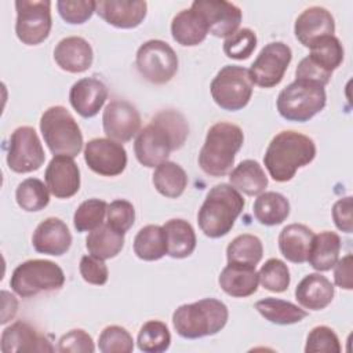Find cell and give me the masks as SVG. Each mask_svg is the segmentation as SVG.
Masks as SVG:
<instances>
[{
  "instance_id": "9",
  "label": "cell",
  "mask_w": 353,
  "mask_h": 353,
  "mask_svg": "<svg viewBox=\"0 0 353 353\" xmlns=\"http://www.w3.org/2000/svg\"><path fill=\"white\" fill-rule=\"evenodd\" d=\"M254 83L247 68L223 66L212 79L210 91L214 102L223 110L236 112L245 108L252 95Z\"/></svg>"
},
{
  "instance_id": "15",
  "label": "cell",
  "mask_w": 353,
  "mask_h": 353,
  "mask_svg": "<svg viewBox=\"0 0 353 353\" xmlns=\"http://www.w3.org/2000/svg\"><path fill=\"white\" fill-rule=\"evenodd\" d=\"M102 127L108 138L116 142H127L139 132L141 114L128 101H112L102 114Z\"/></svg>"
},
{
  "instance_id": "17",
  "label": "cell",
  "mask_w": 353,
  "mask_h": 353,
  "mask_svg": "<svg viewBox=\"0 0 353 353\" xmlns=\"http://www.w3.org/2000/svg\"><path fill=\"white\" fill-rule=\"evenodd\" d=\"M46 183L57 199H69L80 189V170L68 156H54L44 172Z\"/></svg>"
},
{
  "instance_id": "31",
  "label": "cell",
  "mask_w": 353,
  "mask_h": 353,
  "mask_svg": "<svg viewBox=\"0 0 353 353\" xmlns=\"http://www.w3.org/2000/svg\"><path fill=\"white\" fill-rule=\"evenodd\" d=\"M85 247L90 255L103 261L110 259L123 250L124 234L114 230L108 223H102L88 233L85 239Z\"/></svg>"
},
{
  "instance_id": "25",
  "label": "cell",
  "mask_w": 353,
  "mask_h": 353,
  "mask_svg": "<svg viewBox=\"0 0 353 353\" xmlns=\"http://www.w3.org/2000/svg\"><path fill=\"white\" fill-rule=\"evenodd\" d=\"M208 26L200 11L190 7L179 11L171 21L172 39L185 47L203 43L208 34Z\"/></svg>"
},
{
  "instance_id": "44",
  "label": "cell",
  "mask_w": 353,
  "mask_h": 353,
  "mask_svg": "<svg viewBox=\"0 0 353 353\" xmlns=\"http://www.w3.org/2000/svg\"><path fill=\"white\" fill-rule=\"evenodd\" d=\"M135 210L128 200L117 199L108 204L106 223L120 233H125L134 225Z\"/></svg>"
},
{
  "instance_id": "2",
  "label": "cell",
  "mask_w": 353,
  "mask_h": 353,
  "mask_svg": "<svg viewBox=\"0 0 353 353\" xmlns=\"http://www.w3.org/2000/svg\"><path fill=\"white\" fill-rule=\"evenodd\" d=\"M316 157V145L312 138L298 131H281L269 142L263 163L276 182L292 179L295 172Z\"/></svg>"
},
{
  "instance_id": "3",
  "label": "cell",
  "mask_w": 353,
  "mask_h": 353,
  "mask_svg": "<svg viewBox=\"0 0 353 353\" xmlns=\"http://www.w3.org/2000/svg\"><path fill=\"white\" fill-rule=\"evenodd\" d=\"M244 199L239 190L229 183H219L210 189L199 212L200 230L211 239L228 234L237 216L244 208Z\"/></svg>"
},
{
  "instance_id": "50",
  "label": "cell",
  "mask_w": 353,
  "mask_h": 353,
  "mask_svg": "<svg viewBox=\"0 0 353 353\" xmlns=\"http://www.w3.org/2000/svg\"><path fill=\"white\" fill-rule=\"evenodd\" d=\"M332 219L335 226L345 232L352 233L353 230V218H352V196H346L335 201L332 207Z\"/></svg>"
},
{
  "instance_id": "47",
  "label": "cell",
  "mask_w": 353,
  "mask_h": 353,
  "mask_svg": "<svg viewBox=\"0 0 353 353\" xmlns=\"http://www.w3.org/2000/svg\"><path fill=\"white\" fill-rule=\"evenodd\" d=\"M95 350L92 338L80 328L70 330L58 341V352L61 353H92Z\"/></svg>"
},
{
  "instance_id": "11",
  "label": "cell",
  "mask_w": 353,
  "mask_h": 353,
  "mask_svg": "<svg viewBox=\"0 0 353 353\" xmlns=\"http://www.w3.org/2000/svg\"><path fill=\"white\" fill-rule=\"evenodd\" d=\"M17 37L26 46H37L44 41L51 30V1L18 0L15 1Z\"/></svg>"
},
{
  "instance_id": "7",
  "label": "cell",
  "mask_w": 353,
  "mask_h": 353,
  "mask_svg": "<svg viewBox=\"0 0 353 353\" xmlns=\"http://www.w3.org/2000/svg\"><path fill=\"white\" fill-rule=\"evenodd\" d=\"M327 102L323 85L295 79L284 87L277 97V110L280 116L288 121L305 123L320 113Z\"/></svg>"
},
{
  "instance_id": "39",
  "label": "cell",
  "mask_w": 353,
  "mask_h": 353,
  "mask_svg": "<svg viewBox=\"0 0 353 353\" xmlns=\"http://www.w3.org/2000/svg\"><path fill=\"white\" fill-rule=\"evenodd\" d=\"M137 343L145 353H161L170 347L171 334L163 321L149 320L141 327Z\"/></svg>"
},
{
  "instance_id": "51",
  "label": "cell",
  "mask_w": 353,
  "mask_h": 353,
  "mask_svg": "<svg viewBox=\"0 0 353 353\" xmlns=\"http://www.w3.org/2000/svg\"><path fill=\"white\" fill-rule=\"evenodd\" d=\"M353 256L352 254L338 259L334 265V281L338 287L350 291L353 288Z\"/></svg>"
},
{
  "instance_id": "48",
  "label": "cell",
  "mask_w": 353,
  "mask_h": 353,
  "mask_svg": "<svg viewBox=\"0 0 353 353\" xmlns=\"http://www.w3.org/2000/svg\"><path fill=\"white\" fill-rule=\"evenodd\" d=\"M79 270L83 280L94 285H103L109 277V270L103 259L95 258L92 255H84L80 259Z\"/></svg>"
},
{
  "instance_id": "14",
  "label": "cell",
  "mask_w": 353,
  "mask_h": 353,
  "mask_svg": "<svg viewBox=\"0 0 353 353\" xmlns=\"http://www.w3.org/2000/svg\"><path fill=\"white\" fill-rule=\"evenodd\" d=\"M84 161L95 174L116 176L125 170L127 152L110 138H94L84 146Z\"/></svg>"
},
{
  "instance_id": "13",
  "label": "cell",
  "mask_w": 353,
  "mask_h": 353,
  "mask_svg": "<svg viewBox=\"0 0 353 353\" xmlns=\"http://www.w3.org/2000/svg\"><path fill=\"white\" fill-rule=\"evenodd\" d=\"M292 59L291 48L283 41H272L266 44L248 69L254 84L262 88L277 85Z\"/></svg>"
},
{
  "instance_id": "10",
  "label": "cell",
  "mask_w": 353,
  "mask_h": 353,
  "mask_svg": "<svg viewBox=\"0 0 353 353\" xmlns=\"http://www.w3.org/2000/svg\"><path fill=\"white\" fill-rule=\"evenodd\" d=\"M135 66L145 80L153 84H165L178 70V57L168 43L153 39L138 48Z\"/></svg>"
},
{
  "instance_id": "22",
  "label": "cell",
  "mask_w": 353,
  "mask_h": 353,
  "mask_svg": "<svg viewBox=\"0 0 353 353\" xmlns=\"http://www.w3.org/2000/svg\"><path fill=\"white\" fill-rule=\"evenodd\" d=\"M108 98V87L95 77H84L77 80L69 91L72 108L84 119L98 114Z\"/></svg>"
},
{
  "instance_id": "26",
  "label": "cell",
  "mask_w": 353,
  "mask_h": 353,
  "mask_svg": "<svg viewBox=\"0 0 353 353\" xmlns=\"http://www.w3.org/2000/svg\"><path fill=\"white\" fill-rule=\"evenodd\" d=\"M218 283L228 295L245 298L256 292L259 279L254 266L228 262L218 277Z\"/></svg>"
},
{
  "instance_id": "34",
  "label": "cell",
  "mask_w": 353,
  "mask_h": 353,
  "mask_svg": "<svg viewBox=\"0 0 353 353\" xmlns=\"http://www.w3.org/2000/svg\"><path fill=\"white\" fill-rule=\"evenodd\" d=\"M255 309L265 320L279 325L295 324L307 316V312L298 305L277 298L261 299L255 303Z\"/></svg>"
},
{
  "instance_id": "43",
  "label": "cell",
  "mask_w": 353,
  "mask_h": 353,
  "mask_svg": "<svg viewBox=\"0 0 353 353\" xmlns=\"http://www.w3.org/2000/svg\"><path fill=\"white\" fill-rule=\"evenodd\" d=\"M98 347L102 353H131L134 339L124 327L108 325L98 338Z\"/></svg>"
},
{
  "instance_id": "45",
  "label": "cell",
  "mask_w": 353,
  "mask_h": 353,
  "mask_svg": "<svg viewBox=\"0 0 353 353\" xmlns=\"http://www.w3.org/2000/svg\"><path fill=\"white\" fill-rule=\"evenodd\" d=\"M306 353L327 352V353H339L341 343L332 328L327 325H317L312 328L306 338L305 345Z\"/></svg>"
},
{
  "instance_id": "27",
  "label": "cell",
  "mask_w": 353,
  "mask_h": 353,
  "mask_svg": "<svg viewBox=\"0 0 353 353\" xmlns=\"http://www.w3.org/2000/svg\"><path fill=\"white\" fill-rule=\"evenodd\" d=\"M313 236L314 233L306 225H287L279 234V248L281 255L292 263L306 262Z\"/></svg>"
},
{
  "instance_id": "24",
  "label": "cell",
  "mask_w": 353,
  "mask_h": 353,
  "mask_svg": "<svg viewBox=\"0 0 353 353\" xmlns=\"http://www.w3.org/2000/svg\"><path fill=\"white\" fill-rule=\"evenodd\" d=\"M334 284L320 273L305 276L295 288V299L309 310H321L334 299Z\"/></svg>"
},
{
  "instance_id": "38",
  "label": "cell",
  "mask_w": 353,
  "mask_h": 353,
  "mask_svg": "<svg viewBox=\"0 0 353 353\" xmlns=\"http://www.w3.org/2000/svg\"><path fill=\"white\" fill-rule=\"evenodd\" d=\"M15 200L22 210L36 212L48 205L50 189L37 178H26L17 186Z\"/></svg>"
},
{
  "instance_id": "21",
  "label": "cell",
  "mask_w": 353,
  "mask_h": 353,
  "mask_svg": "<svg viewBox=\"0 0 353 353\" xmlns=\"http://www.w3.org/2000/svg\"><path fill=\"white\" fill-rule=\"evenodd\" d=\"M32 245L40 254L61 256L72 245V234L68 225L55 216L41 221L33 232Z\"/></svg>"
},
{
  "instance_id": "8",
  "label": "cell",
  "mask_w": 353,
  "mask_h": 353,
  "mask_svg": "<svg viewBox=\"0 0 353 353\" xmlns=\"http://www.w3.org/2000/svg\"><path fill=\"white\" fill-rule=\"evenodd\" d=\"M63 283V270L55 262L47 259H29L19 263L10 280L12 291L22 298L59 290Z\"/></svg>"
},
{
  "instance_id": "29",
  "label": "cell",
  "mask_w": 353,
  "mask_h": 353,
  "mask_svg": "<svg viewBox=\"0 0 353 353\" xmlns=\"http://www.w3.org/2000/svg\"><path fill=\"white\" fill-rule=\"evenodd\" d=\"M230 185L247 196H258L268 186V176L262 165L255 160H243L229 174Z\"/></svg>"
},
{
  "instance_id": "52",
  "label": "cell",
  "mask_w": 353,
  "mask_h": 353,
  "mask_svg": "<svg viewBox=\"0 0 353 353\" xmlns=\"http://www.w3.org/2000/svg\"><path fill=\"white\" fill-rule=\"evenodd\" d=\"M1 319H0V323L1 324H6L8 323L10 320H12L18 312V301L17 298L10 294L8 291L3 290L1 291Z\"/></svg>"
},
{
  "instance_id": "1",
  "label": "cell",
  "mask_w": 353,
  "mask_h": 353,
  "mask_svg": "<svg viewBox=\"0 0 353 353\" xmlns=\"http://www.w3.org/2000/svg\"><path fill=\"white\" fill-rule=\"evenodd\" d=\"M189 135V125L182 113L168 109L156 113L135 138L137 160L149 168L167 161L172 150L181 149Z\"/></svg>"
},
{
  "instance_id": "41",
  "label": "cell",
  "mask_w": 353,
  "mask_h": 353,
  "mask_svg": "<svg viewBox=\"0 0 353 353\" xmlns=\"http://www.w3.org/2000/svg\"><path fill=\"white\" fill-rule=\"evenodd\" d=\"M258 279L261 285L272 292H284L291 281L288 266L277 258H270L261 266Z\"/></svg>"
},
{
  "instance_id": "23",
  "label": "cell",
  "mask_w": 353,
  "mask_h": 353,
  "mask_svg": "<svg viewBox=\"0 0 353 353\" xmlns=\"http://www.w3.org/2000/svg\"><path fill=\"white\" fill-rule=\"evenodd\" d=\"M57 65L69 73L85 72L94 59L91 44L80 36H69L58 41L54 48Z\"/></svg>"
},
{
  "instance_id": "35",
  "label": "cell",
  "mask_w": 353,
  "mask_h": 353,
  "mask_svg": "<svg viewBox=\"0 0 353 353\" xmlns=\"http://www.w3.org/2000/svg\"><path fill=\"white\" fill-rule=\"evenodd\" d=\"M134 252L142 261H157L167 254V237L163 226L146 225L134 239Z\"/></svg>"
},
{
  "instance_id": "49",
  "label": "cell",
  "mask_w": 353,
  "mask_h": 353,
  "mask_svg": "<svg viewBox=\"0 0 353 353\" xmlns=\"http://www.w3.org/2000/svg\"><path fill=\"white\" fill-rule=\"evenodd\" d=\"M295 79L309 80V81H313V83H317V84L325 87L330 83L331 74L324 72L323 69H320L307 57H305L303 59H301V62L298 63V66L295 69Z\"/></svg>"
},
{
  "instance_id": "6",
  "label": "cell",
  "mask_w": 353,
  "mask_h": 353,
  "mask_svg": "<svg viewBox=\"0 0 353 353\" xmlns=\"http://www.w3.org/2000/svg\"><path fill=\"white\" fill-rule=\"evenodd\" d=\"M40 131L54 156L76 157L83 148V134L74 117L63 106H51L41 114Z\"/></svg>"
},
{
  "instance_id": "32",
  "label": "cell",
  "mask_w": 353,
  "mask_h": 353,
  "mask_svg": "<svg viewBox=\"0 0 353 353\" xmlns=\"http://www.w3.org/2000/svg\"><path fill=\"white\" fill-rule=\"evenodd\" d=\"M152 182L160 194L176 199L188 186V175L179 164L167 160L154 168Z\"/></svg>"
},
{
  "instance_id": "37",
  "label": "cell",
  "mask_w": 353,
  "mask_h": 353,
  "mask_svg": "<svg viewBox=\"0 0 353 353\" xmlns=\"http://www.w3.org/2000/svg\"><path fill=\"white\" fill-rule=\"evenodd\" d=\"M263 255V245L259 237L244 233L234 237L228 248L226 258L229 263H241L248 266H256Z\"/></svg>"
},
{
  "instance_id": "19",
  "label": "cell",
  "mask_w": 353,
  "mask_h": 353,
  "mask_svg": "<svg viewBox=\"0 0 353 353\" xmlns=\"http://www.w3.org/2000/svg\"><path fill=\"white\" fill-rule=\"evenodd\" d=\"M148 4L142 0H99L95 12L109 25L132 29L142 23L146 17Z\"/></svg>"
},
{
  "instance_id": "16",
  "label": "cell",
  "mask_w": 353,
  "mask_h": 353,
  "mask_svg": "<svg viewBox=\"0 0 353 353\" xmlns=\"http://www.w3.org/2000/svg\"><path fill=\"white\" fill-rule=\"evenodd\" d=\"M193 8L200 11L207 22L208 32L216 37H229L233 34L241 22V10L225 0H196Z\"/></svg>"
},
{
  "instance_id": "4",
  "label": "cell",
  "mask_w": 353,
  "mask_h": 353,
  "mask_svg": "<svg viewBox=\"0 0 353 353\" xmlns=\"http://www.w3.org/2000/svg\"><path fill=\"white\" fill-rule=\"evenodd\" d=\"M244 142L243 130L232 123L219 121L210 127L199 153V165L210 176H223L234 164L236 153Z\"/></svg>"
},
{
  "instance_id": "36",
  "label": "cell",
  "mask_w": 353,
  "mask_h": 353,
  "mask_svg": "<svg viewBox=\"0 0 353 353\" xmlns=\"http://www.w3.org/2000/svg\"><path fill=\"white\" fill-rule=\"evenodd\" d=\"M307 58L317 65L324 72L332 74V72L339 68L343 61V47L338 37L325 36L316 40L310 47Z\"/></svg>"
},
{
  "instance_id": "20",
  "label": "cell",
  "mask_w": 353,
  "mask_h": 353,
  "mask_svg": "<svg viewBox=\"0 0 353 353\" xmlns=\"http://www.w3.org/2000/svg\"><path fill=\"white\" fill-rule=\"evenodd\" d=\"M334 32V17L327 8L320 6H313L303 10L295 19L294 25V33L296 40L307 48L316 40L325 36H332Z\"/></svg>"
},
{
  "instance_id": "40",
  "label": "cell",
  "mask_w": 353,
  "mask_h": 353,
  "mask_svg": "<svg viewBox=\"0 0 353 353\" xmlns=\"http://www.w3.org/2000/svg\"><path fill=\"white\" fill-rule=\"evenodd\" d=\"M108 204L99 199L83 201L73 214V225L77 232H91L103 223Z\"/></svg>"
},
{
  "instance_id": "12",
  "label": "cell",
  "mask_w": 353,
  "mask_h": 353,
  "mask_svg": "<svg viewBox=\"0 0 353 353\" xmlns=\"http://www.w3.org/2000/svg\"><path fill=\"white\" fill-rule=\"evenodd\" d=\"M44 160L46 153L34 128L29 125L15 128L8 142V168L18 174H26L39 170Z\"/></svg>"
},
{
  "instance_id": "5",
  "label": "cell",
  "mask_w": 353,
  "mask_h": 353,
  "mask_svg": "<svg viewBox=\"0 0 353 353\" xmlns=\"http://www.w3.org/2000/svg\"><path fill=\"white\" fill-rule=\"evenodd\" d=\"M228 306L215 298H204L185 303L172 313V325L176 334L186 339H197L218 334L228 323Z\"/></svg>"
},
{
  "instance_id": "46",
  "label": "cell",
  "mask_w": 353,
  "mask_h": 353,
  "mask_svg": "<svg viewBox=\"0 0 353 353\" xmlns=\"http://www.w3.org/2000/svg\"><path fill=\"white\" fill-rule=\"evenodd\" d=\"M97 1L92 0H59L57 8L61 18L72 25H80L88 21L95 12Z\"/></svg>"
},
{
  "instance_id": "28",
  "label": "cell",
  "mask_w": 353,
  "mask_h": 353,
  "mask_svg": "<svg viewBox=\"0 0 353 353\" xmlns=\"http://www.w3.org/2000/svg\"><path fill=\"white\" fill-rule=\"evenodd\" d=\"M339 251L341 237L335 232L324 230L313 236L306 262L317 272H327L336 263Z\"/></svg>"
},
{
  "instance_id": "42",
  "label": "cell",
  "mask_w": 353,
  "mask_h": 353,
  "mask_svg": "<svg viewBox=\"0 0 353 353\" xmlns=\"http://www.w3.org/2000/svg\"><path fill=\"white\" fill-rule=\"evenodd\" d=\"M256 34L250 28L237 29L233 34L225 39L223 41V52L228 58L243 61L247 59L256 47Z\"/></svg>"
},
{
  "instance_id": "30",
  "label": "cell",
  "mask_w": 353,
  "mask_h": 353,
  "mask_svg": "<svg viewBox=\"0 0 353 353\" xmlns=\"http://www.w3.org/2000/svg\"><path fill=\"white\" fill-rule=\"evenodd\" d=\"M167 237V255L182 259L189 256L196 248V233L193 226L181 218L170 219L163 225Z\"/></svg>"
},
{
  "instance_id": "18",
  "label": "cell",
  "mask_w": 353,
  "mask_h": 353,
  "mask_svg": "<svg viewBox=\"0 0 353 353\" xmlns=\"http://www.w3.org/2000/svg\"><path fill=\"white\" fill-rule=\"evenodd\" d=\"M0 349L3 353L54 352V346L34 327L25 321H15L1 332Z\"/></svg>"
},
{
  "instance_id": "33",
  "label": "cell",
  "mask_w": 353,
  "mask_h": 353,
  "mask_svg": "<svg viewBox=\"0 0 353 353\" xmlns=\"http://www.w3.org/2000/svg\"><path fill=\"white\" fill-rule=\"evenodd\" d=\"M254 216L266 226L281 223L290 215V203L279 192H263L254 201Z\"/></svg>"
}]
</instances>
